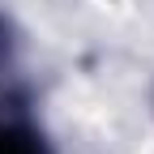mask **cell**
I'll list each match as a JSON object with an SVG mask.
<instances>
[{
	"mask_svg": "<svg viewBox=\"0 0 154 154\" xmlns=\"http://www.w3.org/2000/svg\"><path fill=\"white\" fill-rule=\"evenodd\" d=\"M0 154H43L26 128H0Z\"/></svg>",
	"mask_w": 154,
	"mask_h": 154,
	"instance_id": "6da1fadb",
	"label": "cell"
}]
</instances>
